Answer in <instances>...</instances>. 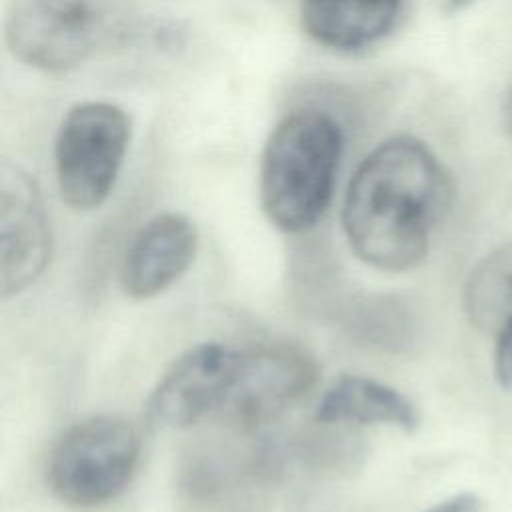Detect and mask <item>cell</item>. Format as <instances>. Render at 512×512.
Segmentation results:
<instances>
[{
    "label": "cell",
    "mask_w": 512,
    "mask_h": 512,
    "mask_svg": "<svg viewBox=\"0 0 512 512\" xmlns=\"http://www.w3.org/2000/svg\"><path fill=\"white\" fill-rule=\"evenodd\" d=\"M130 116L106 100L72 106L54 140V168L62 200L94 210L112 192L130 144Z\"/></svg>",
    "instance_id": "cell-5"
},
{
    "label": "cell",
    "mask_w": 512,
    "mask_h": 512,
    "mask_svg": "<svg viewBox=\"0 0 512 512\" xmlns=\"http://www.w3.org/2000/svg\"><path fill=\"white\" fill-rule=\"evenodd\" d=\"M318 378L314 358L294 344H260L244 350L236 388L222 414L258 426L302 400Z\"/></svg>",
    "instance_id": "cell-8"
},
{
    "label": "cell",
    "mask_w": 512,
    "mask_h": 512,
    "mask_svg": "<svg viewBox=\"0 0 512 512\" xmlns=\"http://www.w3.org/2000/svg\"><path fill=\"white\" fill-rule=\"evenodd\" d=\"M504 124H506V130H508V134H510V138H512V82H510V86H508V90H506V96H504Z\"/></svg>",
    "instance_id": "cell-15"
},
{
    "label": "cell",
    "mask_w": 512,
    "mask_h": 512,
    "mask_svg": "<svg viewBox=\"0 0 512 512\" xmlns=\"http://www.w3.org/2000/svg\"><path fill=\"white\" fill-rule=\"evenodd\" d=\"M314 418L322 424H380L404 432L420 426L416 404L400 390L360 374H342L322 394Z\"/></svg>",
    "instance_id": "cell-11"
},
{
    "label": "cell",
    "mask_w": 512,
    "mask_h": 512,
    "mask_svg": "<svg viewBox=\"0 0 512 512\" xmlns=\"http://www.w3.org/2000/svg\"><path fill=\"white\" fill-rule=\"evenodd\" d=\"M136 0H8L4 40L40 72H68L126 38Z\"/></svg>",
    "instance_id": "cell-3"
},
{
    "label": "cell",
    "mask_w": 512,
    "mask_h": 512,
    "mask_svg": "<svg viewBox=\"0 0 512 512\" xmlns=\"http://www.w3.org/2000/svg\"><path fill=\"white\" fill-rule=\"evenodd\" d=\"M452 202V180L438 156L414 136L380 142L352 174L342 228L368 266L404 272L418 266Z\"/></svg>",
    "instance_id": "cell-1"
},
{
    "label": "cell",
    "mask_w": 512,
    "mask_h": 512,
    "mask_svg": "<svg viewBox=\"0 0 512 512\" xmlns=\"http://www.w3.org/2000/svg\"><path fill=\"white\" fill-rule=\"evenodd\" d=\"M244 350L202 342L178 356L160 376L146 400V416L158 428H188L212 412L226 408L240 370Z\"/></svg>",
    "instance_id": "cell-6"
},
{
    "label": "cell",
    "mask_w": 512,
    "mask_h": 512,
    "mask_svg": "<svg viewBox=\"0 0 512 512\" xmlns=\"http://www.w3.org/2000/svg\"><path fill=\"white\" fill-rule=\"evenodd\" d=\"M402 0H302L300 22L318 46L354 52L382 40L396 24Z\"/></svg>",
    "instance_id": "cell-10"
},
{
    "label": "cell",
    "mask_w": 512,
    "mask_h": 512,
    "mask_svg": "<svg viewBox=\"0 0 512 512\" xmlns=\"http://www.w3.org/2000/svg\"><path fill=\"white\" fill-rule=\"evenodd\" d=\"M198 232L184 214L162 212L132 238L120 266V286L128 298L148 300L168 290L192 266Z\"/></svg>",
    "instance_id": "cell-9"
},
{
    "label": "cell",
    "mask_w": 512,
    "mask_h": 512,
    "mask_svg": "<svg viewBox=\"0 0 512 512\" xmlns=\"http://www.w3.org/2000/svg\"><path fill=\"white\" fill-rule=\"evenodd\" d=\"M140 460L138 430L114 414L72 424L46 464L50 492L66 506L94 510L114 502L132 482Z\"/></svg>",
    "instance_id": "cell-4"
},
{
    "label": "cell",
    "mask_w": 512,
    "mask_h": 512,
    "mask_svg": "<svg viewBox=\"0 0 512 512\" xmlns=\"http://www.w3.org/2000/svg\"><path fill=\"white\" fill-rule=\"evenodd\" d=\"M484 502L474 492H458L422 512H482Z\"/></svg>",
    "instance_id": "cell-14"
},
{
    "label": "cell",
    "mask_w": 512,
    "mask_h": 512,
    "mask_svg": "<svg viewBox=\"0 0 512 512\" xmlns=\"http://www.w3.org/2000/svg\"><path fill=\"white\" fill-rule=\"evenodd\" d=\"M342 128L324 110L300 108L270 132L258 172L260 206L278 230L312 228L328 210L342 156Z\"/></svg>",
    "instance_id": "cell-2"
},
{
    "label": "cell",
    "mask_w": 512,
    "mask_h": 512,
    "mask_svg": "<svg viewBox=\"0 0 512 512\" xmlns=\"http://www.w3.org/2000/svg\"><path fill=\"white\" fill-rule=\"evenodd\" d=\"M464 310L476 328L494 334L512 314V242L472 268L464 286Z\"/></svg>",
    "instance_id": "cell-12"
},
{
    "label": "cell",
    "mask_w": 512,
    "mask_h": 512,
    "mask_svg": "<svg viewBox=\"0 0 512 512\" xmlns=\"http://www.w3.org/2000/svg\"><path fill=\"white\" fill-rule=\"evenodd\" d=\"M494 376L496 380L510 388L512 386V314L496 332L494 344Z\"/></svg>",
    "instance_id": "cell-13"
},
{
    "label": "cell",
    "mask_w": 512,
    "mask_h": 512,
    "mask_svg": "<svg viewBox=\"0 0 512 512\" xmlns=\"http://www.w3.org/2000/svg\"><path fill=\"white\" fill-rule=\"evenodd\" d=\"M52 230L36 180L18 164L0 168V294L10 300L46 270Z\"/></svg>",
    "instance_id": "cell-7"
},
{
    "label": "cell",
    "mask_w": 512,
    "mask_h": 512,
    "mask_svg": "<svg viewBox=\"0 0 512 512\" xmlns=\"http://www.w3.org/2000/svg\"><path fill=\"white\" fill-rule=\"evenodd\" d=\"M440 6L446 10V12H458L470 4H474L476 0H438Z\"/></svg>",
    "instance_id": "cell-16"
}]
</instances>
